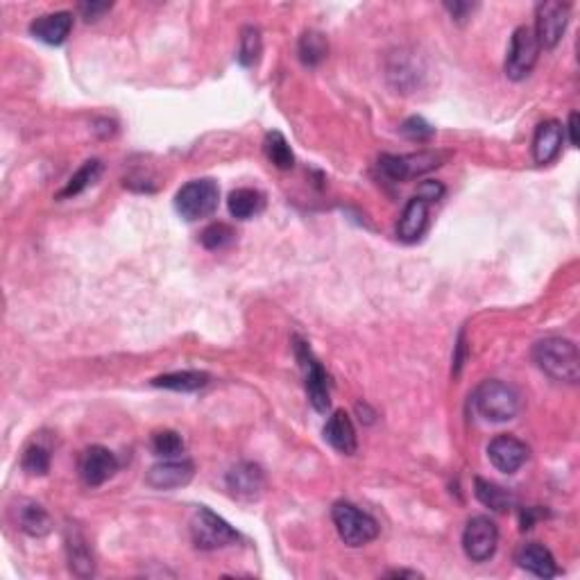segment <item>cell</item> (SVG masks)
I'll list each match as a JSON object with an SVG mask.
<instances>
[{"label": "cell", "mask_w": 580, "mask_h": 580, "mask_svg": "<svg viewBox=\"0 0 580 580\" xmlns=\"http://www.w3.org/2000/svg\"><path fill=\"white\" fill-rule=\"evenodd\" d=\"M118 469V460L109 449L104 447H89L82 451L80 456V476L84 485L89 488H98V485L107 483Z\"/></svg>", "instance_id": "cell-11"}, {"label": "cell", "mask_w": 580, "mask_h": 580, "mask_svg": "<svg viewBox=\"0 0 580 580\" xmlns=\"http://www.w3.org/2000/svg\"><path fill=\"white\" fill-rule=\"evenodd\" d=\"M401 134L406 136V139L417 140V143H424V140L433 139L435 127H430L429 122L424 121V118H420V116H411V118H408V121H403V125H401Z\"/></svg>", "instance_id": "cell-31"}, {"label": "cell", "mask_w": 580, "mask_h": 580, "mask_svg": "<svg viewBox=\"0 0 580 580\" xmlns=\"http://www.w3.org/2000/svg\"><path fill=\"white\" fill-rule=\"evenodd\" d=\"M533 358L539 370L556 381L578 383L580 379V353L571 340L566 338H544L535 344Z\"/></svg>", "instance_id": "cell-1"}, {"label": "cell", "mask_w": 580, "mask_h": 580, "mask_svg": "<svg viewBox=\"0 0 580 580\" xmlns=\"http://www.w3.org/2000/svg\"><path fill=\"white\" fill-rule=\"evenodd\" d=\"M72 30L71 12H54L34 18L30 23V34L48 45H62Z\"/></svg>", "instance_id": "cell-15"}, {"label": "cell", "mask_w": 580, "mask_h": 580, "mask_svg": "<svg viewBox=\"0 0 580 580\" xmlns=\"http://www.w3.org/2000/svg\"><path fill=\"white\" fill-rule=\"evenodd\" d=\"M261 32L256 27L247 25L243 30V36H240V53H238V62L243 66H254L261 57Z\"/></svg>", "instance_id": "cell-28"}, {"label": "cell", "mask_w": 580, "mask_h": 580, "mask_svg": "<svg viewBox=\"0 0 580 580\" xmlns=\"http://www.w3.org/2000/svg\"><path fill=\"white\" fill-rule=\"evenodd\" d=\"M476 412L488 421H510L515 420L517 412L521 408V397L512 385L503 383V381H483L476 388L474 397Z\"/></svg>", "instance_id": "cell-2"}, {"label": "cell", "mask_w": 580, "mask_h": 580, "mask_svg": "<svg viewBox=\"0 0 580 580\" xmlns=\"http://www.w3.org/2000/svg\"><path fill=\"white\" fill-rule=\"evenodd\" d=\"M195 474V465L190 460H177V458H166L163 462L154 465L145 476V483L154 489H175L184 488L190 483Z\"/></svg>", "instance_id": "cell-13"}, {"label": "cell", "mask_w": 580, "mask_h": 580, "mask_svg": "<svg viewBox=\"0 0 580 580\" xmlns=\"http://www.w3.org/2000/svg\"><path fill=\"white\" fill-rule=\"evenodd\" d=\"M220 188L213 179H193L181 186L175 198V208L184 220H202L218 208Z\"/></svg>", "instance_id": "cell-4"}, {"label": "cell", "mask_w": 580, "mask_h": 580, "mask_svg": "<svg viewBox=\"0 0 580 580\" xmlns=\"http://www.w3.org/2000/svg\"><path fill=\"white\" fill-rule=\"evenodd\" d=\"M331 519H334L340 539H343L347 546H362V544L372 542V539L379 535V524H376L374 517L362 512L361 508H356L353 503H335L334 510H331Z\"/></svg>", "instance_id": "cell-3"}, {"label": "cell", "mask_w": 580, "mask_h": 580, "mask_svg": "<svg viewBox=\"0 0 580 580\" xmlns=\"http://www.w3.org/2000/svg\"><path fill=\"white\" fill-rule=\"evenodd\" d=\"M227 488L236 498L254 501L261 497L263 488H266V476H263L261 467L254 462H238L227 471Z\"/></svg>", "instance_id": "cell-12"}, {"label": "cell", "mask_w": 580, "mask_h": 580, "mask_svg": "<svg viewBox=\"0 0 580 580\" xmlns=\"http://www.w3.org/2000/svg\"><path fill=\"white\" fill-rule=\"evenodd\" d=\"M498 528L489 517H471L462 533V548L471 562H488L497 553Z\"/></svg>", "instance_id": "cell-8"}, {"label": "cell", "mask_w": 580, "mask_h": 580, "mask_svg": "<svg viewBox=\"0 0 580 580\" xmlns=\"http://www.w3.org/2000/svg\"><path fill=\"white\" fill-rule=\"evenodd\" d=\"M476 498L483 503L485 508L494 512H508L512 506H515V497L512 492H508L506 488L497 483H489V480L476 478Z\"/></svg>", "instance_id": "cell-22"}, {"label": "cell", "mask_w": 580, "mask_h": 580, "mask_svg": "<svg viewBox=\"0 0 580 580\" xmlns=\"http://www.w3.org/2000/svg\"><path fill=\"white\" fill-rule=\"evenodd\" d=\"M444 195V186L440 184V181H433V179H426L421 181L420 188H417V198H421L424 202H438L440 198Z\"/></svg>", "instance_id": "cell-33"}, {"label": "cell", "mask_w": 580, "mask_h": 580, "mask_svg": "<svg viewBox=\"0 0 580 580\" xmlns=\"http://www.w3.org/2000/svg\"><path fill=\"white\" fill-rule=\"evenodd\" d=\"M295 353H297V361L304 370V383H306L308 399H311L313 408L317 412L329 411L331 394H329V379H326L324 367L320 365L315 356H313L311 347H308L304 340L295 338Z\"/></svg>", "instance_id": "cell-7"}, {"label": "cell", "mask_w": 580, "mask_h": 580, "mask_svg": "<svg viewBox=\"0 0 580 580\" xmlns=\"http://www.w3.org/2000/svg\"><path fill=\"white\" fill-rule=\"evenodd\" d=\"M444 7H447L449 12H451V16L456 18V21H465V16L471 12V9H474V5H469V3H453V5L447 3Z\"/></svg>", "instance_id": "cell-35"}, {"label": "cell", "mask_w": 580, "mask_h": 580, "mask_svg": "<svg viewBox=\"0 0 580 580\" xmlns=\"http://www.w3.org/2000/svg\"><path fill=\"white\" fill-rule=\"evenodd\" d=\"M208 383L207 372H195V370H184V372H172V374H161L152 381L154 388H166L175 390V392H195V390L204 388Z\"/></svg>", "instance_id": "cell-20"}, {"label": "cell", "mask_w": 580, "mask_h": 580, "mask_svg": "<svg viewBox=\"0 0 580 580\" xmlns=\"http://www.w3.org/2000/svg\"><path fill=\"white\" fill-rule=\"evenodd\" d=\"M77 9H80V14L84 16V21L91 23L100 21V18L111 9V3H82Z\"/></svg>", "instance_id": "cell-34"}, {"label": "cell", "mask_w": 580, "mask_h": 580, "mask_svg": "<svg viewBox=\"0 0 580 580\" xmlns=\"http://www.w3.org/2000/svg\"><path fill=\"white\" fill-rule=\"evenodd\" d=\"M227 207H229V213L236 218V220H249L256 213L263 211L266 207V199L258 190L254 188H238L229 195L227 199Z\"/></svg>", "instance_id": "cell-21"}, {"label": "cell", "mask_w": 580, "mask_h": 580, "mask_svg": "<svg viewBox=\"0 0 580 580\" xmlns=\"http://www.w3.org/2000/svg\"><path fill=\"white\" fill-rule=\"evenodd\" d=\"M326 50H329V45L320 32L308 30L299 39V59H302L304 66H317L326 57Z\"/></svg>", "instance_id": "cell-26"}, {"label": "cell", "mask_w": 580, "mask_h": 580, "mask_svg": "<svg viewBox=\"0 0 580 580\" xmlns=\"http://www.w3.org/2000/svg\"><path fill=\"white\" fill-rule=\"evenodd\" d=\"M234 238V229H231L229 225H225V222H213V225H208L207 229L202 231V236H199V240H202V245L207 249H222L227 247V245H231Z\"/></svg>", "instance_id": "cell-30"}, {"label": "cell", "mask_w": 580, "mask_h": 580, "mask_svg": "<svg viewBox=\"0 0 580 580\" xmlns=\"http://www.w3.org/2000/svg\"><path fill=\"white\" fill-rule=\"evenodd\" d=\"M530 456V449L526 442H521L515 435H497L492 442L488 444V458L498 471L503 474H515L526 465Z\"/></svg>", "instance_id": "cell-10"}, {"label": "cell", "mask_w": 580, "mask_h": 580, "mask_svg": "<svg viewBox=\"0 0 580 580\" xmlns=\"http://www.w3.org/2000/svg\"><path fill=\"white\" fill-rule=\"evenodd\" d=\"M562 140H565V130H562L560 122L557 121L539 122L533 139L535 163L546 166V163L556 161L557 154H560L562 150Z\"/></svg>", "instance_id": "cell-14"}, {"label": "cell", "mask_w": 580, "mask_h": 580, "mask_svg": "<svg viewBox=\"0 0 580 580\" xmlns=\"http://www.w3.org/2000/svg\"><path fill=\"white\" fill-rule=\"evenodd\" d=\"M263 150H266V157L270 159V163H275L279 170H290L295 166V154L281 131H267Z\"/></svg>", "instance_id": "cell-23"}, {"label": "cell", "mask_w": 580, "mask_h": 580, "mask_svg": "<svg viewBox=\"0 0 580 580\" xmlns=\"http://www.w3.org/2000/svg\"><path fill=\"white\" fill-rule=\"evenodd\" d=\"M388 575H392V578H420L417 571H390Z\"/></svg>", "instance_id": "cell-37"}, {"label": "cell", "mask_w": 580, "mask_h": 580, "mask_svg": "<svg viewBox=\"0 0 580 580\" xmlns=\"http://www.w3.org/2000/svg\"><path fill=\"white\" fill-rule=\"evenodd\" d=\"M566 130H569V143L574 145V148H578V113L575 111L569 113V125H566Z\"/></svg>", "instance_id": "cell-36"}, {"label": "cell", "mask_w": 580, "mask_h": 580, "mask_svg": "<svg viewBox=\"0 0 580 580\" xmlns=\"http://www.w3.org/2000/svg\"><path fill=\"white\" fill-rule=\"evenodd\" d=\"M16 512V526L23 533L32 535V537H44L53 528V521L50 515L45 512L44 506L34 501H18V506L14 508Z\"/></svg>", "instance_id": "cell-19"}, {"label": "cell", "mask_w": 580, "mask_h": 580, "mask_svg": "<svg viewBox=\"0 0 580 580\" xmlns=\"http://www.w3.org/2000/svg\"><path fill=\"white\" fill-rule=\"evenodd\" d=\"M152 451L159 458H177L184 451V440L175 430H159L152 438Z\"/></svg>", "instance_id": "cell-29"}, {"label": "cell", "mask_w": 580, "mask_h": 580, "mask_svg": "<svg viewBox=\"0 0 580 580\" xmlns=\"http://www.w3.org/2000/svg\"><path fill=\"white\" fill-rule=\"evenodd\" d=\"M21 467L25 474L30 476H45L50 471V451L44 444H30V447L23 451Z\"/></svg>", "instance_id": "cell-27"}, {"label": "cell", "mask_w": 580, "mask_h": 580, "mask_svg": "<svg viewBox=\"0 0 580 580\" xmlns=\"http://www.w3.org/2000/svg\"><path fill=\"white\" fill-rule=\"evenodd\" d=\"M379 170L388 177L390 181H403L408 179V166L406 157H397V154H383L379 159Z\"/></svg>", "instance_id": "cell-32"}, {"label": "cell", "mask_w": 580, "mask_h": 580, "mask_svg": "<svg viewBox=\"0 0 580 580\" xmlns=\"http://www.w3.org/2000/svg\"><path fill=\"white\" fill-rule=\"evenodd\" d=\"M566 23H569V5L546 3L537 5V12H535V39H537L539 48H556L560 44L562 34L566 30Z\"/></svg>", "instance_id": "cell-9"}, {"label": "cell", "mask_w": 580, "mask_h": 580, "mask_svg": "<svg viewBox=\"0 0 580 580\" xmlns=\"http://www.w3.org/2000/svg\"><path fill=\"white\" fill-rule=\"evenodd\" d=\"M190 537L193 544L202 551H216V548H225L229 544H236L240 535L208 508H198L190 519Z\"/></svg>", "instance_id": "cell-5"}, {"label": "cell", "mask_w": 580, "mask_h": 580, "mask_svg": "<svg viewBox=\"0 0 580 580\" xmlns=\"http://www.w3.org/2000/svg\"><path fill=\"white\" fill-rule=\"evenodd\" d=\"M426 225H429V202H424V199L415 195L412 199H408L406 208H403L401 218H399L397 236L403 243H415L426 231Z\"/></svg>", "instance_id": "cell-16"}, {"label": "cell", "mask_w": 580, "mask_h": 580, "mask_svg": "<svg viewBox=\"0 0 580 580\" xmlns=\"http://www.w3.org/2000/svg\"><path fill=\"white\" fill-rule=\"evenodd\" d=\"M100 175H102V163H100L98 159H91V161H86L84 166H82L80 170L68 179L66 188L59 193V198H72V195H80L82 190L93 186L95 181L100 179Z\"/></svg>", "instance_id": "cell-24"}, {"label": "cell", "mask_w": 580, "mask_h": 580, "mask_svg": "<svg viewBox=\"0 0 580 580\" xmlns=\"http://www.w3.org/2000/svg\"><path fill=\"white\" fill-rule=\"evenodd\" d=\"M66 548H68V560H71L72 574L93 575V557H91L84 539H82L77 533H68Z\"/></svg>", "instance_id": "cell-25"}, {"label": "cell", "mask_w": 580, "mask_h": 580, "mask_svg": "<svg viewBox=\"0 0 580 580\" xmlns=\"http://www.w3.org/2000/svg\"><path fill=\"white\" fill-rule=\"evenodd\" d=\"M324 440L335 449V451L352 456L356 453V430H353L352 420L344 411H335L324 424Z\"/></svg>", "instance_id": "cell-17"}, {"label": "cell", "mask_w": 580, "mask_h": 580, "mask_svg": "<svg viewBox=\"0 0 580 580\" xmlns=\"http://www.w3.org/2000/svg\"><path fill=\"white\" fill-rule=\"evenodd\" d=\"M539 44L535 39L533 27L521 25L512 32L510 39V48H508V57H506V75L510 80L521 82L533 72L535 63H537L539 57Z\"/></svg>", "instance_id": "cell-6"}, {"label": "cell", "mask_w": 580, "mask_h": 580, "mask_svg": "<svg viewBox=\"0 0 580 580\" xmlns=\"http://www.w3.org/2000/svg\"><path fill=\"white\" fill-rule=\"evenodd\" d=\"M517 562H519L521 569L530 571L533 575L539 578H553L557 575V565L553 553L546 546L537 542H528L517 551Z\"/></svg>", "instance_id": "cell-18"}]
</instances>
